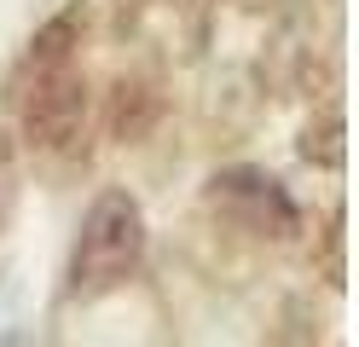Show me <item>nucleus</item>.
Returning a JSON list of instances; mask_svg holds the SVG:
<instances>
[{"label":"nucleus","mask_w":359,"mask_h":347,"mask_svg":"<svg viewBox=\"0 0 359 347\" xmlns=\"http://www.w3.org/2000/svg\"><path fill=\"white\" fill-rule=\"evenodd\" d=\"M24 284H18V266H0V347H24L29 324H24Z\"/></svg>","instance_id":"nucleus-9"},{"label":"nucleus","mask_w":359,"mask_h":347,"mask_svg":"<svg viewBox=\"0 0 359 347\" xmlns=\"http://www.w3.org/2000/svg\"><path fill=\"white\" fill-rule=\"evenodd\" d=\"M145 261V208L133 191L104 185L87 203L76 249H70V295L76 301H104L116 295Z\"/></svg>","instance_id":"nucleus-1"},{"label":"nucleus","mask_w":359,"mask_h":347,"mask_svg":"<svg viewBox=\"0 0 359 347\" xmlns=\"http://www.w3.org/2000/svg\"><path fill=\"white\" fill-rule=\"evenodd\" d=\"M81 29H87V12H81V6H64L58 18H47V23L29 35V46H24V58H18V69L6 76V93H12V87H24L29 76H47V69H58V64H76Z\"/></svg>","instance_id":"nucleus-5"},{"label":"nucleus","mask_w":359,"mask_h":347,"mask_svg":"<svg viewBox=\"0 0 359 347\" xmlns=\"http://www.w3.org/2000/svg\"><path fill=\"white\" fill-rule=\"evenodd\" d=\"M342 226H348V215H342V203H336L330 220H325V231H319V278H325L330 290L348 284V254H342L348 249V231Z\"/></svg>","instance_id":"nucleus-8"},{"label":"nucleus","mask_w":359,"mask_h":347,"mask_svg":"<svg viewBox=\"0 0 359 347\" xmlns=\"http://www.w3.org/2000/svg\"><path fill=\"white\" fill-rule=\"evenodd\" d=\"M168 110V81L156 64H128L116 87H110V110H104V128L110 139H122V145H140V139L163 122Z\"/></svg>","instance_id":"nucleus-4"},{"label":"nucleus","mask_w":359,"mask_h":347,"mask_svg":"<svg viewBox=\"0 0 359 347\" xmlns=\"http://www.w3.org/2000/svg\"><path fill=\"white\" fill-rule=\"evenodd\" d=\"M18 197H24V168H18V133L0 128V231L12 226Z\"/></svg>","instance_id":"nucleus-10"},{"label":"nucleus","mask_w":359,"mask_h":347,"mask_svg":"<svg viewBox=\"0 0 359 347\" xmlns=\"http://www.w3.org/2000/svg\"><path fill=\"white\" fill-rule=\"evenodd\" d=\"M261 347H319V313H313V301H284L278 307V324H266Z\"/></svg>","instance_id":"nucleus-7"},{"label":"nucleus","mask_w":359,"mask_h":347,"mask_svg":"<svg viewBox=\"0 0 359 347\" xmlns=\"http://www.w3.org/2000/svg\"><path fill=\"white\" fill-rule=\"evenodd\" d=\"M203 220L215 238L226 243H290L302 231V208L284 191V179H273L266 168H220L203 185Z\"/></svg>","instance_id":"nucleus-3"},{"label":"nucleus","mask_w":359,"mask_h":347,"mask_svg":"<svg viewBox=\"0 0 359 347\" xmlns=\"http://www.w3.org/2000/svg\"><path fill=\"white\" fill-rule=\"evenodd\" d=\"M342 156H348V139H342V99H330L307 116V128H302V162H313V168H342Z\"/></svg>","instance_id":"nucleus-6"},{"label":"nucleus","mask_w":359,"mask_h":347,"mask_svg":"<svg viewBox=\"0 0 359 347\" xmlns=\"http://www.w3.org/2000/svg\"><path fill=\"white\" fill-rule=\"evenodd\" d=\"M6 104L18 110V139L29 145L35 162L47 168H70L87 151V110H93V93H87L81 64H58L47 76H29L24 87L6 93Z\"/></svg>","instance_id":"nucleus-2"}]
</instances>
